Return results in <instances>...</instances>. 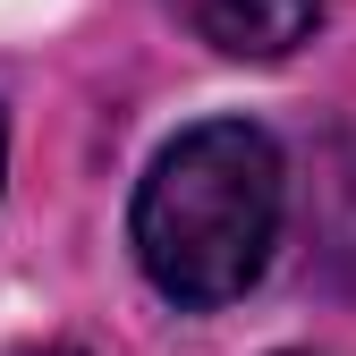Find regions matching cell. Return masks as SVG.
<instances>
[{
	"mask_svg": "<svg viewBox=\"0 0 356 356\" xmlns=\"http://www.w3.org/2000/svg\"><path fill=\"white\" fill-rule=\"evenodd\" d=\"M0 170H9V136H0Z\"/></svg>",
	"mask_w": 356,
	"mask_h": 356,
	"instance_id": "3957f363",
	"label": "cell"
},
{
	"mask_svg": "<svg viewBox=\"0 0 356 356\" xmlns=\"http://www.w3.org/2000/svg\"><path fill=\"white\" fill-rule=\"evenodd\" d=\"M187 26L229 60H289L305 34L323 26L314 0H178Z\"/></svg>",
	"mask_w": 356,
	"mask_h": 356,
	"instance_id": "7a4b0ae2",
	"label": "cell"
},
{
	"mask_svg": "<svg viewBox=\"0 0 356 356\" xmlns=\"http://www.w3.org/2000/svg\"><path fill=\"white\" fill-rule=\"evenodd\" d=\"M42 356H76V348H42Z\"/></svg>",
	"mask_w": 356,
	"mask_h": 356,
	"instance_id": "277c9868",
	"label": "cell"
},
{
	"mask_svg": "<svg viewBox=\"0 0 356 356\" xmlns=\"http://www.w3.org/2000/svg\"><path fill=\"white\" fill-rule=\"evenodd\" d=\"M280 238V145L254 119H204L136 187V263L170 305H229Z\"/></svg>",
	"mask_w": 356,
	"mask_h": 356,
	"instance_id": "6da1fadb",
	"label": "cell"
}]
</instances>
